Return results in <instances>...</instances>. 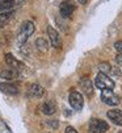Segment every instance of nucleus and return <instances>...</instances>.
<instances>
[{
  "mask_svg": "<svg viewBox=\"0 0 122 133\" xmlns=\"http://www.w3.org/2000/svg\"><path fill=\"white\" fill-rule=\"evenodd\" d=\"M106 116L109 117V120H112L113 124L122 127V111L121 109H110L108 111Z\"/></svg>",
  "mask_w": 122,
  "mask_h": 133,
  "instance_id": "9d476101",
  "label": "nucleus"
},
{
  "mask_svg": "<svg viewBox=\"0 0 122 133\" xmlns=\"http://www.w3.org/2000/svg\"><path fill=\"white\" fill-rule=\"evenodd\" d=\"M98 69H100V72H104V74H108V72H112V69H110V65L108 62H103L98 65Z\"/></svg>",
  "mask_w": 122,
  "mask_h": 133,
  "instance_id": "a211bd4d",
  "label": "nucleus"
},
{
  "mask_svg": "<svg viewBox=\"0 0 122 133\" xmlns=\"http://www.w3.org/2000/svg\"><path fill=\"white\" fill-rule=\"evenodd\" d=\"M95 86L103 91V90H113L114 86H116V83H114V81L109 77L108 74L98 72L96 79H95Z\"/></svg>",
  "mask_w": 122,
  "mask_h": 133,
  "instance_id": "f03ea898",
  "label": "nucleus"
},
{
  "mask_svg": "<svg viewBox=\"0 0 122 133\" xmlns=\"http://www.w3.org/2000/svg\"><path fill=\"white\" fill-rule=\"evenodd\" d=\"M80 86H81L83 92L85 95H88V96H91V95L93 94V86H92V82L88 78H83V79H81L80 81Z\"/></svg>",
  "mask_w": 122,
  "mask_h": 133,
  "instance_id": "4468645a",
  "label": "nucleus"
},
{
  "mask_svg": "<svg viewBox=\"0 0 122 133\" xmlns=\"http://www.w3.org/2000/svg\"><path fill=\"white\" fill-rule=\"evenodd\" d=\"M116 61H117V63L122 67V54H117V57H116Z\"/></svg>",
  "mask_w": 122,
  "mask_h": 133,
  "instance_id": "aec40b11",
  "label": "nucleus"
},
{
  "mask_svg": "<svg viewBox=\"0 0 122 133\" xmlns=\"http://www.w3.org/2000/svg\"><path fill=\"white\" fill-rule=\"evenodd\" d=\"M108 129H109V125L104 120L92 119L89 121V130H91V133H105V132H108Z\"/></svg>",
  "mask_w": 122,
  "mask_h": 133,
  "instance_id": "20e7f679",
  "label": "nucleus"
},
{
  "mask_svg": "<svg viewBox=\"0 0 122 133\" xmlns=\"http://www.w3.org/2000/svg\"><path fill=\"white\" fill-rule=\"evenodd\" d=\"M4 59H5V63H7V66L8 67H11V69H13V70H16V71H23L24 69H25V65L21 62V61H18L16 57H13L11 53H7L5 55H4Z\"/></svg>",
  "mask_w": 122,
  "mask_h": 133,
  "instance_id": "0eeeda50",
  "label": "nucleus"
},
{
  "mask_svg": "<svg viewBox=\"0 0 122 133\" xmlns=\"http://www.w3.org/2000/svg\"><path fill=\"white\" fill-rule=\"evenodd\" d=\"M34 45H35L37 50H39L41 53H46L47 49H49V44H47V41L44 40V38H37L35 42H34Z\"/></svg>",
  "mask_w": 122,
  "mask_h": 133,
  "instance_id": "2eb2a0df",
  "label": "nucleus"
},
{
  "mask_svg": "<svg viewBox=\"0 0 122 133\" xmlns=\"http://www.w3.org/2000/svg\"><path fill=\"white\" fill-rule=\"evenodd\" d=\"M34 32V24L33 21H24L21 25H20V29L17 32V42L20 45H24L28 40H29V37L33 34Z\"/></svg>",
  "mask_w": 122,
  "mask_h": 133,
  "instance_id": "f257e3e1",
  "label": "nucleus"
},
{
  "mask_svg": "<svg viewBox=\"0 0 122 133\" xmlns=\"http://www.w3.org/2000/svg\"><path fill=\"white\" fill-rule=\"evenodd\" d=\"M77 2L81 3V4H85V3H87V0H77Z\"/></svg>",
  "mask_w": 122,
  "mask_h": 133,
  "instance_id": "5701e85b",
  "label": "nucleus"
},
{
  "mask_svg": "<svg viewBox=\"0 0 122 133\" xmlns=\"http://www.w3.org/2000/svg\"><path fill=\"white\" fill-rule=\"evenodd\" d=\"M41 111H42V113H45V115L47 116H51L54 115V113L56 112V104L54 100H46L42 103V105H41Z\"/></svg>",
  "mask_w": 122,
  "mask_h": 133,
  "instance_id": "9b49d317",
  "label": "nucleus"
},
{
  "mask_svg": "<svg viewBox=\"0 0 122 133\" xmlns=\"http://www.w3.org/2000/svg\"><path fill=\"white\" fill-rule=\"evenodd\" d=\"M13 12L11 11H7V12H2L0 13V28H3L8 24V21L11 20V17H12Z\"/></svg>",
  "mask_w": 122,
  "mask_h": 133,
  "instance_id": "dca6fc26",
  "label": "nucleus"
},
{
  "mask_svg": "<svg viewBox=\"0 0 122 133\" xmlns=\"http://www.w3.org/2000/svg\"><path fill=\"white\" fill-rule=\"evenodd\" d=\"M64 133H77V132L75 130V128H72V127H67L66 130H64Z\"/></svg>",
  "mask_w": 122,
  "mask_h": 133,
  "instance_id": "4be33fe9",
  "label": "nucleus"
},
{
  "mask_svg": "<svg viewBox=\"0 0 122 133\" xmlns=\"http://www.w3.org/2000/svg\"><path fill=\"white\" fill-rule=\"evenodd\" d=\"M47 124L51 125L53 128H58V121L56 120H50V121H47Z\"/></svg>",
  "mask_w": 122,
  "mask_h": 133,
  "instance_id": "412c9836",
  "label": "nucleus"
},
{
  "mask_svg": "<svg viewBox=\"0 0 122 133\" xmlns=\"http://www.w3.org/2000/svg\"><path fill=\"white\" fill-rule=\"evenodd\" d=\"M20 77V72L11 69V67H7L4 70H0V78H3L5 81H13V79H17Z\"/></svg>",
  "mask_w": 122,
  "mask_h": 133,
  "instance_id": "f8f14e48",
  "label": "nucleus"
},
{
  "mask_svg": "<svg viewBox=\"0 0 122 133\" xmlns=\"http://www.w3.org/2000/svg\"><path fill=\"white\" fill-rule=\"evenodd\" d=\"M0 91L7 95H17L20 92L18 87L13 83H0Z\"/></svg>",
  "mask_w": 122,
  "mask_h": 133,
  "instance_id": "ddd939ff",
  "label": "nucleus"
},
{
  "mask_svg": "<svg viewBox=\"0 0 122 133\" xmlns=\"http://www.w3.org/2000/svg\"><path fill=\"white\" fill-rule=\"evenodd\" d=\"M68 103H70V105L74 109H81L83 105H84V99H83V96H81L80 92L72 90L70 92V95H68Z\"/></svg>",
  "mask_w": 122,
  "mask_h": 133,
  "instance_id": "39448f33",
  "label": "nucleus"
},
{
  "mask_svg": "<svg viewBox=\"0 0 122 133\" xmlns=\"http://www.w3.org/2000/svg\"><path fill=\"white\" fill-rule=\"evenodd\" d=\"M119 133H122V132H119Z\"/></svg>",
  "mask_w": 122,
  "mask_h": 133,
  "instance_id": "b1692460",
  "label": "nucleus"
},
{
  "mask_svg": "<svg viewBox=\"0 0 122 133\" xmlns=\"http://www.w3.org/2000/svg\"><path fill=\"white\" fill-rule=\"evenodd\" d=\"M46 32H47V36H49V40H50L51 46L55 48V49H60V48H62V42H60L59 33H58L51 25H49V26L46 28Z\"/></svg>",
  "mask_w": 122,
  "mask_h": 133,
  "instance_id": "6e6552de",
  "label": "nucleus"
},
{
  "mask_svg": "<svg viewBox=\"0 0 122 133\" xmlns=\"http://www.w3.org/2000/svg\"><path fill=\"white\" fill-rule=\"evenodd\" d=\"M101 100H103L105 104L116 107L121 103V99L117 94L113 92V90H103L101 91Z\"/></svg>",
  "mask_w": 122,
  "mask_h": 133,
  "instance_id": "7ed1b4c3",
  "label": "nucleus"
},
{
  "mask_svg": "<svg viewBox=\"0 0 122 133\" xmlns=\"http://www.w3.org/2000/svg\"><path fill=\"white\" fill-rule=\"evenodd\" d=\"M75 9H76V7L71 0H64V2H62L59 5V13L64 18H70L72 16V13L75 12Z\"/></svg>",
  "mask_w": 122,
  "mask_h": 133,
  "instance_id": "423d86ee",
  "label": "nucleus"
},
{
  "mask_svg": "<svg viewBox=\"0 0 122 133\" xmlns=\"http://www.w3.org/2000/svg\"><path fill=\"white\" fill-rule=\"evenodd\" d=\"M44 94H45V90L44 87L38 84V83H32L29 84L28 87V95L30 98H41V96H44Z\"/></svg>",
  "mask_w": 122,
  "mask_h": 133,
  "instance_id": "1a4fd4ad",
  "label": "nucleus"
},
{
  "mask_svg": "<svg viewBox=\"0 0 122 133\" xmlns=\"http://www.w3.org/2000/svg\"><path fill=\"white\" fill-rule=\"evenodd\" d=\"M114 49L118 51V54H122V41H117L114 44Z\"/></svg>",
  "mask_w": 122,
  "mask_h": 133,
  "instance_id": "6ab92c4d",
  "label": "nucleus"
},
{
  "mask_svg": "<svg viewBox=\"0 0 122 133\" xmlns=\"http://www.w3.org/2000/svg\"><path fill=\"white\" fill-rule=\"evenodd\" d=\"M15 5V0H0V11H9Z\"/></svg>",
  "mask_w": 122,
  "mask_h": 133,
  "instance_id": "f3484780",
  "label": "nucleus"
}]
</instances>
